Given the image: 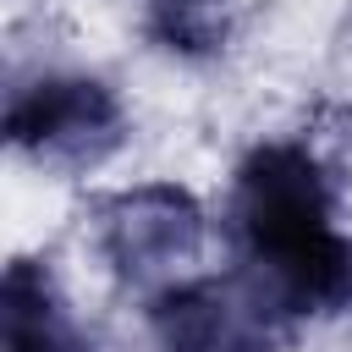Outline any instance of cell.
Returning a JSON list of instances; mask_svg holds the SVG:
<instances>
[{
  "instance_id": "cell-5",
  "label": "cell",
  "mask_w": 352,
  "mask_h": 352,
  "mask_svg": "<svg viewBox=\"0 0 352 352\" xmlns=\"http://www.w3.org/2000/svg\"><path fill=\"white\" fill-rule=\"evenodd\" d=\"M0 319H6V352H82L77 324L38 264H11Z\"/></svg>"
},
{
  "instance_id": "cell-6",
  "label": "cell",
  "mask_w": 352,
  "mask_h": 352,
  "mask_svg": "<svg viewBox=\"0 0 352 352\" xmlns=\"http://www.w3.org/2000/svg\"><path fill=\"white\" fill-rule=\"evenodd\" d=\"M220 6L226 0H154V28L170 50H209L220 44Z\"/></svg>"
},
{
  "instance_id": "cell-2",
  "label": "cell",
  "mask_w": 352,
  "mask_h": 352,
  "mask_svg": "<svg viewBox=\"0 0 352 352\" xmlns=\"http://www.w3.org/2000/svg\"><path fill=\"white\" fill-rule=\"evenodd\" d=\"M6 132L16 143V154L55 165V170H88L99 160H110L126 138V116L121 99L99 82V77H33L22 88H11L6 104Z\"/></svg>"
},
{
  "instance_id": "cell-1",
  "label": "cell",
  "mask_w": 352,
  "mask_h": 352,
  "mask_svg": "<svg viewBox=\"0 0 352 352\" xmlns=\"http://www.w3.org/2000/svg\"><path fill=\"white\" fill-rule=\"evenodd\" d=\"M231 226L248 286L275 319L352 308V236L336 231V198L302 143H258L236 165Z\"/></svg>"
},
{
  "instance_id": "cell-4",
  "label": "cell",
  "mask_w": 352,
  "mask_h": 352,
  "mask_svg": "<svg viewBox=\"0 0 352 352\" xmlns=\"http://www.w3.org/2000/svg\"><path fill=\"white\" fill-rule=\"evenodd\" d=\"M275 324L248 280H176L154 297V352H270Z\"/></svg>"
},
{
  "instance_id": "cell-3",
  "label": "cell",
  "mask_w": 352,
  "mask_h": 352,
  "mask_svg": "<svg viewBox=\"0 0 352 352\" xmlns=\"http://www.w3.org/2000/svg\"><path fill=\"white\" fill-rule=\"evenodd\" d=\"M99 253L121 280L165 292L204 253V209L176 182L121 187L99 204Z\"/></svg>"
}]
</instances>
